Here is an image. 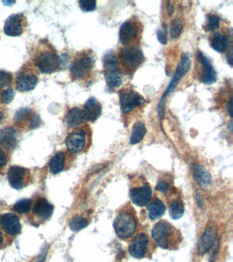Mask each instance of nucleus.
<instances>
[{
    "instance_id": "obj_37",
    "label": "nucleus",
    "mask_w": 233,
    "mask_h": 262,
    "mask_svg": "<svg viewBox=\"0 0 233 262\" xmlns=\"http://www.w3.org/2000/svg\"><path fill=\"white\" fill-rule=\"evenodd\" d=\"M15 91L13 89L8 88L3 90L1 94V101L4 104L11 103L12 100L15 98Z\"/></svg>"
},
{
    "instance_id": "obj_36",
    "label": "nucleus",
    "mask_w": 233,
    "mask_h": 262,
    "mask_svg": "<svg viewBox=\"0 0 233 262\" xmlns=\"http://www.w3.org/2000/svg\"><path fill=\"white\" fill-rule=\"evenodd\" d=\"M79 4L84 12H92L96 7V2L94 0H80Z\"/></svg>"
},
{
    "instance_id": "obj_12",
    "label": "nucleus",
    "mask_w": 233,
    "mask_h": 262,
    "mask_svg": "<svg viewBox=\"0 0 233 262\" xmlns=\"http://www.w3.org/2000/svg\"><path fill=\"white\" fill-rule=\"evenodd\" d=\"M121 58L123 64L130 69H134L141 65L144 56L142 51L135 46L123 48L121 52Z\"/></svg>"
},
{
    "instance_id": "obj_17",
    "label": "nucleus",
    "mask_w": 233,
    "mask_h": 262,
    "mask_svg": "<svg viewBox=\"0 0 233 262\" xmlns=\"http://www.w3.org/2000/svg\"><path fill=\"white\" fill-rule=\"evenodd\" d=\"M49 171L53 175L68 170L71 167V160L68 159L65 152H58L51 158L49 161Z\"/></svg>"
},
{
    "instance_id": "obj_25",
    "label": "nucleus",
    "mask_w": 233,
    "mask_h": 262,
    "mask_svg": "<svg viewBox=\"0 0 233 262\" xmlns=\"http://www.w3.org/2000/svg\"><path fill=\"white\" fill-rule=\"evenodd\" d=\"M146 128L144 124L141 122H138L133 127L132 134H131L130 143L131 144H138L144 139L146 134Z\"/></svg>"
},
{
    "instance_id": "obj_24",
    "label": "nucleus",
    "mask_w": 233,
    "mask_h": 262,
    "mask_svg": "<svg viewBox=\"0 0 233 262\" xmlns=\"http://www.w3.org/2000/svg\"><path fill=\"white\" fill-rule=\"evenodd\" d=\"M105 79L107 85L112 88H117L123 83V75L118 69L105 71Z\"/></svg>"
},
{
    "instance_id": "obj_2",
    "label": "nucleus",
    "mask_w": 233,
    "mask_h": 262,
    "mask_svg": "<svg viewBox=\"0 0 233 262\" xmlns=\"http://www.w3.org/2000/svg\"><path fill=\"white\" fill-rule=\"evenodd\" d=\"M114 227L118 238L127 240L136 234L139 227L136 212L130 204L121 208L114 222Z\"/></svg>"
},
{
    "instance_id": "obj_43",
    "label": "nucleus",
    "mask_w": 233,
    "mask_h": 262,
    "mask_svg": "<svg viewBox=\"0 0 233 262\" xmlns=\"http://www.w3.org/2000/svg\"><path fill=\"white\" fill-rule=\"evenodd\" d=\"M6 234H5L3 231L0 230V247L3 245V242L5 241V236H6Z\"/></svg>"
},
{
    "instance_id": "obj_30",
    "label": "nucleus",
    "mask_w": 233,
    "mask_h": 262,
    "mask_svg": "<svg viewBox=\"0 0 233 262\" xmlns=\"http://www.w3.org/2000/svg\"><path fill=\"white\" fill-rule=\"evenodd\" d=\"M103 62L105 71L118 69V57L114 51L107 52L104 55Z\"/></svg>"
},
{
    "instance_id": "obj_39",
    "label": "nucleus",
    "mask_w": 233,
    "mask_h": 262,
    "mask_svg": "<svg viewBox=\"0 0 233 262\" xmlns=\"http://www.w3.org/2000/svg\"><path fill=\"white\" fill-rule=\"evenodd\" d=\"M8 163V156L6 152L0 147V168L6 166Z\"/></svg>"
},
{
    "instance_id": "obj_44",
    "label": "nucleus",
    "mask_w": 233,
    "mask_h": 262,
    "mask_svg": "<svg viewBox=\"0 0 233 262\" xmlns=\"http://www.w3.org/2000/svg\"><path fill=\"white\" fill-rule=\"evenodd\" d=\"M167 10H168V13L169 14V15H171L172 14H173L174 12V8L173 6H172L171 3L170 2V1H168L167 3Z\"/></svg>"
},
{
    "instance_id": "obj_13",
    "label": "nucleus",
    "mask_w": 233,
    "mask_h": 262,
    "mask_svg": "<svg viewBox=\"0 0 233 262\" xmlns=\"http://www.w3.org/2000/svg\"><path fill=\"white\" fill-rule=\"evenodd\" d=\"M0 225L3 232L10 236H15L20 234L21 224L17 215L14 213H6L1 217Z\"/></svg>"
},
{
    "instance_id": "obj_34",
    "label": "nucleus",
    "mask_w": 233,
    "mask_h": 262,
    "mask_svg": "<svg viewBox=\"0 0 233 262\" xmlns=\"http://www.w3.org/2000/svg\"><path fill=\"white\" fill-rule=\"evenodd\" d=\"M32 115L31 109L25 108L21 109L20 110L18 111L15 116V121L17 123H23V122L26 121L28 119H31L32 117L30 116Z\"/></svg>"
},
{
    "instance_id": "obj_14",
    "label": "nucleus",
    "mask_w": 233,
    "mask_h": 262,
    "mask_svg": "<svg viewBox=\"0 0 233 262\" xmlns=\"http://www.w3.org/2000/svg\"><path fill=\"white\" fill-rule=\"evenodd\" d=\"M197 56H198L199 62L202 65L201 80L202 83L206 85H211L214 84L216 82L217 74L210 60L200 51L197 53Z\"/></svg>"
},
{
    "instance_id": "obj_19",
    "label": "nucleus",
    "mask_w": 233,
    "mask_h": 262,
    "mask_svg": "<svg viewBox=\"0 0 233 262\" xmlns=\"http://www.w3.org/2000/svg\"><path fill=\"white\" fill-rule=\"evenodd\" d=\"M138 32L139 30L135 23L132 21H125L120 29V41L122 44L127 45L135 39Z\"/></svg>"
},
{
    "instance_id": "obj_10",
    "label": "nucleus",
    "mask_w": 233,
    "mask_h": 262,
    "mask_svg": "<svg viewBox=\"0 0 233 262\" xmlns=\"http://www.w3.org/2000/svg\"><path fill=\"white\" fill-rule=\"evenodd\" d=\"M120 104L123 114H127L141 107L145 103L144 97L132 89H123L120 91Z\"/></svg>"
},
{
    "instance_id": "obj_1",
    "label": "nucleus",
    "mask_w": 233,
    "mask_h": 262,
    "mask_svg": "<svg viewBox=\"0 0 233 262\" xmlns=\"http://www.w3.org/2000/svg\"><path fill=\"white\" fill-rule=\"evenodd\" d=\"M152 237L156 245L167 250L178 249L183 242L181 231L166 220H161L154 225Z\"/></svg>"
},
{
    "instance_id": "obj_29",
    "label": "nucleus",
    "mask_w": 233,
    "mask_h": 262,
    "mask_svg": "<svg viewBox=\"0 0 233 262\" xmlns=\"http://www.w3.org/2000/svg\"><path fill=\"white\" fill-rule=\"evenodd\" d=\"M89 221L87 217L82 215H76L69 222V227L73 231H79L89 225Z\"/></svg>"
},
{
    "instance_id": "obj_35",
    "label": "nucleus",
    "mask_w": 233,
    "mask_h": 262,
    "mask_svg": "<svg viewBox=\"0 0 233 262\" xmlns=\"http://www.w3.org/2000/svg\"><path fill=\"white\" fill-rule=\"evenodd\" d=\"M12 81V76L10 73L4 71H0V89L8 87Z\"/></svg>"
},
{
    "instance_id": "obj_23",
    "label": "nucleus",
    "mask_w": 233,
    "mask_h": 262,
    "mask_svg": "<svg viewBox=\"0 0 233 262\" xmlns=\"http://www.w3.org/2000/svg\"><path fill=\"white\" fill-rule=\"evenodd\" d=\"M85 121L83 112L78 107H73L68 111L66 116V123L69 128H77Z\"/></svg>"
},
{
    "instance_id": "obj_31",
    "label": "nucleus",
    "mask_w": 233,
    "mask_h": 262,
    "mask_svg": "<svg viewBox=\"0 0 233 262\" xmlns=\"http://www.w3.org/2000/svg\"><path fill=\"white\" fill-rule=\"evenodd\" d=\"M32 203L33 202H32V200H30V199L20 200L16 203L12 209H13V211L15 213H19V214H28L31 211Z\"/></svg>"
},
{
    "instance_id": "obj_28",
    "label": "nucleus",
    "mask_w": 233,
    "mask_h": 262,
    "mask_svg": "<svg viewBox=\"0 0 233 262\" xmlns=\"http://www.w3.org/2000/svg\"><path fill=\"white\" fill-rule=\"evenodd\" d=\"M211 46L215 51L218 52V53H224L227 50L228 46L227 37L217 32L212 38Z\"/></svg>"
},
{
    "instance_id": "obj_8",
    "label": "nucleus",
    "mask_w": 233,
    "mask_h": 262,
    "mask_svg": "<svg viewBox=\"0 0 233 262\" xmlns=\"http://www.w3.org/2000/svg\"><path fill=\"white\" fill-rule=\"evenodd\" d=\"M87 132L85 129H75L66 137L65 140L66 148L70 153H81L87 148Z\"/></svg>"
},
{
    "instance_id": "obj_4",
    "label": "nucleus",
    "mask_w": 233,
    "mask_h": 262,
    "mask_svg": "<svg viewBox=\"0 0 233 262\" xmlns=\"http://www.w3.org/2000/svg\"><path fill=\"white\" fill-rule=\"evenodd\" d=\"M32 213L28 217L32 225H40L49 220L54 207L45 197H39L32 203Z\"/></svg>"
},
{
    "instance_id": "obj_11",
    "label": "nucleus",
    "mask_w": 233,
    "mask_h": 262,
    "mask_svg": "<svg viewBox=\"0 0 233 262\" xmlns=\"http://www.w3.org/2000/svg\"><path fill=\"white\" fill-rule=\"evenodd\" d=\"M61 60L54 52L46 51L37 58V65L42 73L51 74L58 71Z\"/></svg>"
},
{
    "instance_id": "obj_38",
    "label": "nucleus",
    "mask_w": 233,
    "mask_h": 262,
    "mask_svg": "<svg viewBox=\"0 0 233 262\" xmlns=\"http://www.w3.org/2000/svg\"><path fill=\"white\" fill-rule=\"evenodd\" d=\"M169 187L170 186L168 182L165 180H160L158 182V184H157L155 189L157 191L161 192V193H166L168 190H169Z\"/></svg>"
},
{
    "instance_id": "obj_18",
    "label": "nucleus",
    "mask_w": 233,
    "mask_h": 262,
    "mask_svg": "<svg viewBox=\"0 0 233 262\" xmlns=\"http://www.w3.org/2000/svg\"><path fill=\"white\" fill-rule=\"evenodd\" d=\"M102 107L101 104L94 98H90L84 106L83 114L85 120L94 123L101 116Z\"/></svg>"
},
{
    "instance_id": "obj_20",
    "label": "nucleus",
    "mask_w": 233,
    "mask_h": 262,
    "mask_svg": "<svg viewBox=\"0 0 233 262\" xmlns=\"http://www.w3.org/2000/svg\"><path fill=\"white\" fill-rule=\"evenodd\" d=\"M39 82L37 75L22 73L17 77L16 87L19 91H29L35 88Z\"/></svg>"
},
{
    "instance_id": "obj_47",
    "label": "nucleus",
    "mask_w": 233,
    "mask_h": 262,
    "mask_svg": "<svg viewBox=\"0 0 233 262\" xmlns=\"http://www.w3.org/2000/svg\"><path fill=\"white\" fill-rule=\"evenodd\" d=\"M3 119V114H2V112H1V111H0V122L2 121Z\"/></svg>"
},
{
    "instance_id": "obj_6",
    "label": "nucleus",
    "mask_w": 233,
    "mask_h": 262,
    "mask_svg": "<svg viewBox=\"0 0 233 262\" xmlns=\"http://www.w3.org/2000/svg\"><path fill=\"white\" fill-rule=\"evenodd\" d=\"M8 179L12 188L16 190H21L31 183L32 175L28 169L19 166H12L8 170Z\"/></svg>"
},
{
    "instance_id": "obj_9",
    "label": "nucleus",
    "mask_w": 233,
    "mask_h": 262,
    "mask_svg": "<svg viewBox=\"0 0 233 262\" xmlns=\"http://www.w3.org/2000/svg\"><path fill=\"white\" fill-rule=\"evenodd\" d=\"M136 185L132 186L130 190L131 200L136 206L144 207L151 200L153 191L148 183L145 179L141 181L140 185L136 183Z\"/></svg>"
},
{
    "instance_id": "obj_7",
    "label": "nucleus",
    "mask_w": 233,
    "mask_h": 262,
    "mask_svg": "<svg viewBox=\"0 0 233 262\" xmlns=\"http://www.w3.org/2000/svg\"><path fill=\"white\" fill-rule=\"evenodd\" d=\"M95 60L89 53H84L75 59L71 67V76L75 80H80L93 69Z\"/></svg>"
},
{
    "instance_id": "obj_46",
    "label": "nucleus",
    "mask_w": 233,
    "mask_h": 262,
    "mask_svg": "<svg viewBox=\"0 0 233 262\" xmlns=\"http://www.w3.org/2000/svg\"><path fill=\"white\" fill-rule=\"evenodd\" d=\"M45 259H46V256H43L42 258H40V260H39L37 262H44Z\"/></svg>"
},
{
    "instance_id": "obj_16",
    "label": "nucleus",
    "mask_w": 233,
    "mask_h": 262,
    "mask_svg": "<svg viewBox=\"0 0 233 262\" xmlns=\"http://www.w3.org/2000/svg\"><path fill=\"white\" fill-rule=\"evenodd\" d=\"M23 14H12L6 19L4 32L9 37H19L23 33Z\"/></svg>"
},
{
    "instance_id": "obj_41",
    "label": "nucleus",
    "mask_w": 233,
    "mask_h": 262,
    "mask_svg": "<svg viewBox=\"0 0 233 262\" xmlns=\"http://www.w3.org/2000/svg\"><path fill=\"white\" fill-rule=\"evenodd\" d=\"M227 111L228 113H229V116H231V118L233 117V100L232 98L230 100H229V102H228L227 104Z\"/></svg>"
},
{
    "instance_id": "obj_45",
    "label": "nucleus",
    "mask_w": 233,
    "mask_h": 262,
    "mask_svg": "<svg viewBox=\"0 0 233 262\" xmlns=\"http://www.w3.org/2000/svg\"><path fill=\"white\" fill-rule=\"evenodd\" d=\"M3 3H4V4L7 5V6H11L13 3H15V1H3Z\"/></svg>"
},
{
    "instance_id": "obj_40",
    "label": "nucleus",
    "mask_w": 233,
    "mask_h": 262,
    "mask_svg": "<svg viewBox=\"0 0 233 262\" xmlns=\"http://www.w3.org/2000/svg\"><path fill=\"white\" fill-rule=\"evenodd\" d=\"M157 39L161 44H166L168 43L167 36L163 30H159L157 32Z\"/></svg>"
},
{
    "instance_id": "obj_42",
    "label": "nucleus",
    "mask_w": 233,
    "mask_h": 262,
    "mask_svg": "<svg viewBox=\"0 0 233 262\" xmlns=\"http://www.w3.org/2000/svg\"><path fill=\"white\" fill-rule=\"evenodd\" d=\"M232 47H231L230 48V52L229 53H228L227 54V61L229 63V64L231 66H233V51H232Z\"/></svg>"
},
{
    "instance_id": "obj_21",
    "label": "nucleus",
    "mask_w": 233,
    "mask_h": 262,
    "mask_svg": "<svg viewBox=\"0 0 233 262\" xmlns=\"http://www.w3.org/2000/svg\"><path fill=\"white\" fill-rule=\"evenodd\" d=\"M0 144L5 150L10 151L17 146V132L12 127H7L0 132Z\"/></svg>"
},
{
    "instance_id": "obj_33",
    "label": "nucleus",
    "mask_w": 233,
    "mask_h": 262,
    "mask_svg": "<svg viewBox=\"0 0 233 262\" xmlns=\"http://www.w3.org/2000/svg\"><path fill=\"white\" fill-rule=\"evenodd\" d=\"M220 19L216 14H207V23L206 24V30L207 31H213L218 28L220 25Z\"/></svg>"
},
{
    "instance_id": "obj_5",
    "label": "nucleus",
    "mask_w": 233,
    "mask_h": 262,
    "mask_svg": "<svg viewBox=\"0 0 233 262\" xmlns=\"http://www.w3.org/2000/svg\"><path fill=\"white\" fill-rule=\"evenodd\" d=\"M155 241L145 233L136 235L129 247V252L134 258L141 259L150 254V251L155 248Z\"/></svg>"
},
{
    "instance_id": "obj_26",
    "label": "nucleus",
    "mask_w": 233,
    "mask_h": 262,
    "mask_svg": "<svg viewBox=\"0 0 233 262\" xmlns=\"http://www.w3.org/2000/svg\"><path fill=\"white\" fill-rule=\"evenodd\" d=\"M193 172H194L195 179L200 185L206 186L211 184L212 178H211L210 174L203 167L196 165L194 167Z\"/></svg>"
},
{
    "instance_id": "obj_15",
    "label": "nucleus",
    "mask_w": 233,
    "mask_h": 262,
    "mask_svg": "<svg viewBox=\"0 0 233 262\" xmlns=\"http://www.w3.org/2000/svg\"><path fill=\"white\" fill-rule=\"evenodd\" d=\"M218 231V228L216 225H211L204 231L198 245L199 254L204 255L210 250L216 242Z\"/></svg>"
},
{
    "instance_id": "obj_22",
    "label": "nucleus",
    "mask_w": 233,
    "mask_h": 262,
    "mask_svg": "<svg viewBox=\"0 0 233 262\" xmlns=\"http://www.w3.org/2000/svg\"><path fill=\"white\" fill-rule=\"evenodd\" d=\"M147 210L148 212V217L150 220H157L164 216L166 212V206L158 198H153L147 204Z\"/></svg>"
},
{
    "instance_id": "obj_3",
    "label": "nucleus",
    "mask_w": 233,
    "mask_h": 262,
    "mask_svg": "<svg viewBox=\"0 0 233 262\" xmlns=\"http://www.w3.org/2000/svg\"><path fill=\"white\" fill-rule=\"evenodd\" d=\"M190 66H191V60H190L189 55L183 54L180 62H179V65L177 66V69H176L175 74L173 75V79H172L171 82H170L169 85L168 86L167 88L165 91L164 94L161 97V99L160 102H159L158 105L159 115L163 114L165 98L173 92L176 87L178 85L179 82L189 71Z\"/></svg>"
},
{
    "instance_id": "obj_27",
    "label": "nucleus",
    "mask_w": 233,
    "mask_h": 262,
    "mask_svg": "<svg viewBox=\"0 0 233 262\" xmlns=\"http://www.w3.org/2000/svg\"><path fill=\"white\" fill-rule=\"evenodd\" d=\"M185 213L184 203L180 198L175 199L172 201L169 206L170 217L173 219L177 220L184 216Z\"/></svg>"
},
{
    "instance_id": "obj_32",
    "label": "nucleus",
    "mask_w": 233,
    "mask_h": 262,
    "mask_svg": "<svg viewBox=\"0 0 233 262\" xmlns=\"http://www.w3.org/2000/svg\"><path fill=\"white\" fill-rule=\"evenodd\" d=\"M183 28L182 21L179 19H175L171 23V26H170V37L173 39H178L180 37L181 34H182Z\"/></svg>"
}]
</instances>
